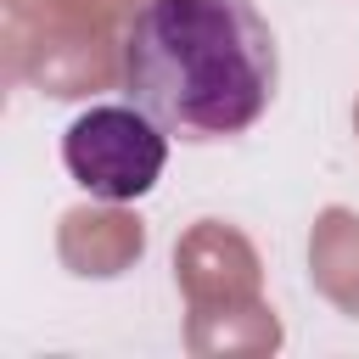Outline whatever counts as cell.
<instances>
[{"label":"cell","instance_id":"obj_3","mask_svg":"<svg viewBox=\"0 0 359 359\" xmlns=\"http://www.w3.org/2000/svg\"><path fill=\"white\" fill-rule=\"evenodd\" d=\"M6 79L50 101H84L123 84V34L112 28H0Z\"/></svg>","mask_w":359,"mask_h":359},{"label":"cell","instance_id":"obj_7","mask_svg":"<svg viewBox=\"0 0 359 359\" xmlns=\"http://www.w3.org/2000/svg\"><path fill=\"white\" fill-rule=\"evenodd\" d=\"M309 280L314 292L359 320V213L353 208H320L309 230Z\"/></svg>","mask_w":359,"mask_h":359},{"label":"cell","instance_id":"obj_1","mask_svg":"<svg viewBox=\"0 0 359 359\" xmlns=\"http://www.w3.org/2000/svg\"><path fill=\"white\" fill-rule=\"evenodd\" d=\"M275 79V34L252 0H146L123 28V95L191 146L252 129Z\"/></svg>","mask_w":359,"mask_h":359},{"label":"cell","instance_id":"obj_6","mask_svg":"<svg viewBox=\"0 0 359 359\" xmlns=\"http://www.w3.org/2000/svg\"><path fill=\"white\" fill-rule=\"evenodd\" d=\"M280 314L264 297L213 303L185 314V353L191 359H269L280 348Z\"/></svg>","mask_w":359,"mask_h":359},{"label":"cell","instance_id":"obj_2","mask_svg":"<svg viewBox=\"0 0 359 359\" xmlns=\"http://www.w3.org/2000/svg\"><path fill=\"white\" fill-rule=\"evenodd\" d=\"M67 174L107 202H135L157 185L168 163V129L140 107H90L62 135Z\"/></svg>","mask_w":359,"mask_h":359},{"label":"cell","instance_id":"obj_8","mask_svg":"<svg viewBox=\"0 0 359 359\" xmlns=\"http://www.w3.org/2000/svg\"><path fill=\"white\" fill-rule=\"evenodd\" d=\"M11 28H112L135 22V0H0Z\"/></svg>","mask_w":359,"mask_h":359},{"label":"cell","instance_id":"obj_9","mask_svg":"<svg viewBox=\"0 0 359 359\" xmlns=\"http://www.w3.org/2000/svg\"><path fill=\"white\" fill-rule=\"evenodd\" d=\"M353 135H359V101H353Z\"/></svg>","mask_w":359,"mask_h":359},{"label":"cell","instance_id":"obj_5","mask_svg":"<svg viewBox=\"0 0 359 359\" xmlns=\"http://www.w3.org/2000/svg\"><path fill=\"white\" fill-rule=\"evenodd\" d=\"M146 252V219L129 213L123 202H79L56 224V258L79 280H112L135 269Z\"/></svg>","mask_w":359,"mask_h":359},{"label":"cell","instance_id":"obj_4","mask_svg":"<svg viewBox=\"0 0 359 359\" xmlns=\"http://www.w3.org/2000/svg\"><path fill=\"white\" fill-rule=\"evenodd\" d=\"M174 280H180L191 309L247 303V297H264V258H258V247L236 224L196 219L174 241Z\"/></svg>","mask_w":359,"mask_h":359}]
</instances>
